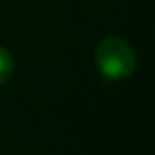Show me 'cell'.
Returning a JSON list of instances; mask_svg holds the SVG:
<instances>
[{"instance_id": "1", "label": "cell", "mask_w": 155, "mask_h": 155, "mask_svg": "<svg viewBox=\"0 0 155 155\" xmlns=\"http://www.w3.org/2000/svg\"><path fill=\"white\" fill-rule=\"evenodd\" d=\"M95 64L108 81H124L137 68V55L124 38L106 37L95 49Z\"/></svg>"}, {"instance_id": "2", "label": "cell", "mask_w": 155, "mask_h": 155, "mask_svg": "<svg viewBox=\"0 0 155 155\" xmlns=\"http://www.w3.org/2000/svg\"><path fill=\"white\" fill-rule=\"evenodd\" d=\"M13 69H15V60L11 51L4 46H0V86L11 79Z\"/></svg>"}]
</instances>
